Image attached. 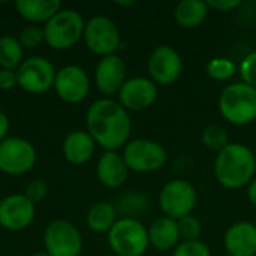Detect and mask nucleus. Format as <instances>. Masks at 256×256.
<instances>
[{
	"label": "nucleus",
	"mask_w": 256,
	"mask_h": 256,
	"mask_svg": "<svg viewBox=\"0 0 256 256\" xmlns=\"http://www.w3.org/2000/svg\"><path fill=\"white\" fill-rule=\"evenodd\" d=\"M24 62V48L18 38L4 34L0 38V69L16 70Z\"/></svg>",
	"instance_id": "393cba45"
},
{
	"label": "nucleus",
	"mask_w": 256,
	"mask_h": 256,
	"mask_svg": "<svg viewBox=\"0 0 256 256\" xmlns=\"http://www.w3.org/2000/svg\"><path fill=\"white\" fill-rule=\"evenodd\" d=\"M44 27L45 44L56 51H66L75 46L84 34L86 21L82 15L69 8H62Z\"/></svg>",
	"instance_id": "20e7f679"
},
{
	"label": "nucleus",
	"mask_w": 256,
	"mask_h": 256,
	"mask_svg": "<svg viewBox=\"0 0 256 256\" xmlns=\"http://www.w3.org/2000/svg\"><path fill=\"white\" fill-rule=\"evenodd\" d=\"M224 246L231 256H256V225L249 220L232 224L224 237Z\"/></svg>",
	"instance_id": "f3484780"
},
{
	"label": "nucleus",
	"mask_w": 256,
	"mask_h": 256,
	"mask_svg": "<svg viewBox=\"0 0 256 256\" xmlns=\"http://www.w3.org/2000/svg\"><path fill=\"white\" fill-rule=\"evenodd\" d=\"M44 248L50 256H80L84 248L82 236L69 220L57 219L44 231Z\"/></svg>",
	"instance_id": "1a4fd4ad"
},
{
	"label": "nucleus",
	"mask_w": 256,
	"mask_h": 256,
	"mask_svg": "<svg viewBox=\"0 0 256 256\" xmlns=\"http://www.w3.org/2000/svg\"><path fill=\"white\" fill-rule=\"evenodd\" d=\"M128 80V68L124 60L117 56L102 57L94 69V84L96 88L106 98L118 94L120 88Z\"/></svg>",
	"instance_id": "dca6fc26"
},
{
	"label": "nucleus",
	"mask_w": 256,
	"mask_h": 256,
	"mask_svg": "<svg viewBox=\"0 0 256 256\" xmlns=\"http://www.w3.org/2000/svg\"><path fill=\"white\" fill-rule=\"evenodd\" d=\"M9 129H10V120H9V117H8L6 112L0 111V142L9 136L8 135L9 134Z\"/></svg>",
	"instance_id": "f704fd0d"
},
{
	"label": "nucleus",
	"mask_w": 256,
	"mask_h": 256,
	"mask_svg": "<svg viewBox=\"0 0 256 256\" xmlns=\"http://www.w3.org/2000/svg\"><path fill=\"white\" fill-rule=\"evenodd\" d=\"M219 112L234 126H246L256 120V88L234 82L226 86L219 96Z\"/></svg>",
	"instance_id": "7ed1b4c3"
},
{
	"label": "nucleus",
	"mask_w": 256,
	"mask_h": 256,
	"mask_svg": "<svg viewBox=\"0 0 256 256\" xmlns=\"http://www.w3.org/2000/svg\"><path fill=\"white\" fill-rule=\"evenodd\" d=\"M122 218L138 219L150 210V198L140 190H130L118 196L114 204Z\"/></svg>",
	"instance_id": "b1692460"
},
{
	"label": "nucleus",
	"mask_w": 256,
	"mask_h": 256,
	"mask_svg": "<svg viewBox=\"0 0 256 256\" xmlns=\"http://www.w3.org/2000/svg\"><path fill=\"white\" fill-rule=\"evenodd\" d=\"M18 87V76L16 70L10 69H0V90L2 92H9Z\"/></svg>",
	"instance_id": "473e14b6"
},
{
	"label": "nucleus",
	"mask_w": 256,
	"mask_h": 256,
	"mask_svg": "<svg viewBox=\"0 0 256 256\" xmlns=\"http://www.w3.org/2000/svg\"><path fill=\"white\" fill-rule=\"evenodd\" d=\"M117 208L112 202L108 201H99L94 202L86 216L87 226L92 232L96 234H108L110 230L114 226V224L118 220L117 218Z\"/></svg>",
	"instance_id": "5701e85b"
},
{
	"label": "nucleus",
	"mask_w": 256,
	"mask_h": 256,
	"mask_svg": "<svg viewBox=\"0 0 256 256\" xmlns=\"http://www.w3.org/2000/svg\"><path fill=\"white\" fill-rule=\"evenodd\" d=\"M214 177L225 189L237 190L255 178L256 156L254 150L242 142H230L218 152L214 159Z\"/></svg>",
	"instance_id": "f03ea898"
},
{
	"label": "nucleus",
	"mask_w": 256,
	"mask_h": 256,
	"mask_svg": "<svg viewBox=\"0 0 256 256\" xmlns=\"http://www.w3.org/2000/svg\"><path fill=\"white\" fill-rule=\"evenodd\" d=\"M60 9H62V2L58 0H18L15 2L16 14L33 26L46 24Z\"/></svg>",
	"instance_id": "412c9836"
},
{
	"label": "nucleus",
	"mask_w": 256,
	"mask_h": 256,
	"mask_svg": "<svg viewBox=\"0 0 256 256\" xmlns=\"http://www.w3.org/2000/svg\"><path fill=\"white\" fill-rule=\"evenodd\" d=\"M57 69L54 64L42 57L33 56L24 58V62L16 69L18 87L30 94H42L54 87Z\"/></svg>",
	"instance_id": "9b49d317"
},
{
	"label": "nucleus",
	"mask_w": 256,
	"mask_h": 256,
	"mask_svg": "<svg viewBox=\"0 0 256 256\" xmlns=\"http://www.w3.org/2000/svg\"><path fill=\"white\" fill-rule=\"evenodd\" d=\"M34 146L21 136H8L0 142V171L6 176H24L34 166Z\"/></svg>",
	"instance_id": "9d476101"
},
{
	"label": "nucleus",
	"mask_w": 256,
	"mask_h": 256,
	"mask_svg": "<svg viewBox=\"0 0 256 256\" xmlns=\"http://www.w3.org/2000/svg\"><path fill=\"white\" fill-rule=\"evenodd\" d=\"M63 156L70 165L87 164L96 150V142L87 130H72L63 141Z\"/></svg>",
	"instance_id": "6ab92c4d"
},
{
	"label": "nucleus",
	"mask_w": 256,
	"mask_h": 256,
	"mask_svg": "<svg viewBox=\"0 0 256 256\" xmlns=\"http://www.w3.org/2000/svg\"><path fill=\"white\" fill-rule=\"evenodd\" d=\"M32 256H50L45 250H39V252H34Z\"/></svg>",
	"instance_id": "4c0bfd02"
},
{
	"label": "nucleus",
	"mask_w": 256,
	"mask_h": 256,
	"mask_svg": "<svg viewBox=\"0 0 256 256\" xmlns=\"http://www.w3.org/2000/svg\"><path fill=\"white\" fill-rule=\"evenodd\" d=\"M108 246L117 256H142L150 243L147 226L138 219L118 218L106 234Z\"/></svg>",
	"instance_id": "39448f33"
},
{
	"label": "nucleus",
	"mask_w": 256,
	"mask_h": 256,
	"mask_svg": "<svg viewBox=\"0 0 256 256\" xmlns=\"http://www.w3.org/2000/svg\"><path fill=\"white\" fill-rule=\"evenodd\" d=\"M129 170L118 152H104L96 164V177L106 189H118L128 180Z\"/></svg>",
	"instance_id": "a211bd4d"
},
{
	"label": "nucleus",
	"mask_w": 256,
	"mask_h": 256,
	"mask_svg": "<svg viewBox=\"0 0 256 256\" xmlns=\"http://www.w3.org/2000/svg\"><path fill=\"white\" fill-rule=\"evenodd\" d=\"M82 40L87 50L100 58L116 54L122 46L120 30L106 15H94L86 21Z\"/></svg>",
	"instance_id": "6e6552de"
},
{
	"label": "nucleus",
	"mask_w": 256,
	"mask_h": 256,
	"mask_svg": "<svg viewBox=\"0 0 256 256\" xmlns=\"http://www.w3.org/2000/svg\"><path fill=\"white\" fill-rule=\"evenodd\" d=\"M18 40L21 44L22 48H27V50H33V48H38L39 45H42L45 42V36H44V27L40 26H27L24 27L20 34H18Z\"/></svg>",
	"instance_id": "c85d7f7f"
},
{
	"label": "nucleus",
	"mask_w": 256,
	"mask_h": 256,
	"mask_svg": "<svg viewBox=\"0 0 256 256\" xmlns=\"http://www.w3.org/2000/svg\"><path fill=\"white\" fill-rule=\"evenodd\" d=\"M147 231H148V243L156 250L160 252L172 250L182 243L177 220L170 219L166 216L153 220L152 225L147 228Z\"/></svg>",
	"instance_id": "aec40b11"
},
{
	"label": "nucleus",
	"mask_w": 256,
	"mask_h": 256,
	"mask_svg": "<svg viewBox=\"0 0 256 256\" xmlns=\"http://www.w3.org/2000/svg\"><path fill=\"white\" fill-rule=\"evenodd\" d=\"M158 86L148 76L128 78L117 94L118 104L129 111H146L158 99Z\"/></svg>",
	"instance_id": "2eb2a0df"
},
{
	"label": "nucleus",
	"mask_w": 256,
	"mask_h": 256,
	"mask_svg": "<svg viewBox=\"0 0 256 256\" xmlns=\"http://www.w3.org/2000/svg\"><path fill=\"white\" fill-rule=\"evenodd\" d=\"M201 140L207 148L214 150V152H220L222 148H225L230 144V135H228L226 129L219 124L207 126L202 130Z\"/></svg>",
	"instance_id": "bb28decb"
},
{
	"label": "nucleus",
	"mask_w": 256,
	"mask_h": 256,
	"mask_svg": "<svg viewBox=\"0 0 256 256\" xmlns=\"http://www.w3.org/2000/svg\"><path fill=\"white\" fill-rule=\"evenodd\" d=\"M208 9H214L219 12H232L240 8L243 3L240 0H208Z\"/></svg>",
	"instance_id": "72a5a7b5"
},
{
	"label": "nucleus",
	"mask_w": 256,
	"mask_h": 256,
	"mask_svg": "<svg viewBox=\"0 0 256 256\" xmlns=\"http://www.w3.org/2000/svg\"><path fill=\"white\" fill-rule=\"evenodd\" d=\"M238 74L242 76V82L256 88V51L243 57L238 64Z\"/></svg>",
	"instance_id": "c756f323"
},
{
	"label": "nucleus",
	"mask_w": 256,
	"mask_h": 256,
	"mask_svg": "<svg viewBox=\"0 0 256 256\" xmlns=\"http://www.w3.org/2000/svg\"><path fill=\"white\" fill-rule=\"evenodd\" d=\"M177 224H178V231H180L182 242H196V240H200V237L202 234V225L194 214H189V216L177 220Z\"/></svg>",
	"instance_id": "cd10ccee"
},
{
	"label": "nucleus",
	"mask_w": 256,
	"mask_h": 256,
	"mask_svg": "<svg viewBox=\"0 0 256 256\" xmlns=\"http://www.w3.org/2000/svg\"><path fill=\"white\" fill-rule=\"evenodd\" d=\"M206 72L214 81H228L238 72V68L230 57H213L206 64Z\"/></svg>",
	"instance_id": "a878e982"
},
{
	"label": "nucleus",
	"mask_w": 256,
	"mask_h": 256,
	"mask_svg": "<svg viewBox=\"0 0 256 256\" xmlns=\"http://www.w3.org/2000/svg\"><path fill=\"white\" fill-rule=\"evenodd\" d=\"M24 195L28 201H32L34 206L40 201H44L48 195V184L40 180V178H34L32 180L27 186H26V190H24Z\"/></svg>",
	"instance_id": "2f4dec72"
},
{
	"label": "nucleus",
	"mask_w": 256,
	"mask_h": 256,
	"mask_svg": "<svg viewBox=\"0 0 256 256\" xmlns=\"http://www.w3.org/2000/svg\"><path fill=\"white\" fill-rule=\"evenodd\" d=\"M36 216V206L24 194H12L0 200V226L18 232L32 225Z\"/></svg>",
	"instance_id": "4468645a"
},
{
	"label": "nucleus",
	"mask_w": 256,
	"mask_h": 256,
	"mask_svg": "<svg viewBox=\"0 0 256 256\" xmlns=\"http://www.w3.org/2000/svg\"><path fill=\"white\" fill-rule=\"evenodd\" d=\"M124 164L129 171L138 174H150L162 170L168 160L166 148L148 138H136L130 140L122 153Z\"/></svg>",
	"instance_id": "423d86ee"
},
{
	"label": "nucleus",
	"mask_w": 256,
	"mask_h": 256,
	"mask_svg": "<svg viewBox=\"0 0 256 256\" xmlns=\"http://www.w3.org/2000/svg\"><path fill=\"white\" fill-rule=\"evenodd\" d=\"M198 194L195 186L183 178H176L164 184L159 192V207L164 216L180 220L195 210Z\"/></svg>",
	"instance_id": "0eeeda50"
},
{
	"label": "nucleus",
	"mask_w": 256,
	"mask_h": 256,
	"mask_svg": "<svg viewBox=\"0 0 256 256\" xmlns=\"http://www.w3.org/2000/svg\"><path fill=\"white\" fill-rule=\"evenodd\" d=\"M224 256H231V255H228V254H226V255H224Z\"/></svg>",
	"instance_id": "58836bf2"
},
{
	"label": "nucleus",
	"mask_w": 256,
	"mask_h": 256,
	"mask_svg": "<svg viewBox=\"0 0 256 256\" xmlns=\"http://www.w3.org/2000/svg\"><path fill=\"white\" fill-rule=\"evenodd\" d=\"M172 256H213L210 248L201 240L182 242L172 252Z\"/></svg>",
	"instance_id": "7c9ffc66"
},
{
	"label": "nucleus",
	"mask_w": 256,
	"mask_h": 256,
	"mask_svg": "<svg viewBox=\"0 0 256 256\" xmlns=\"http://www.w3.org/2000/svg\"><path fill=\"white\" fill-rule=\"evenodd\" d=\"M147 70L156 86H171L183 72V58L174 46L159 45L148 56Z\"/></svg>",
	"instance_id": "f8f14e48"
},
{
	"label": "nucleus",
	"mask_w": 256,
	"mask_h": 256,
	"mask_svg": "<svg viewBox=\"0 0 256 256\" xmlns=\"http://www.w3.org/2000/svg\"><path fill=\"white\" fill-rule=\"evenodd\" d=\"M52 88L63 102L75 105L88 96L90 78L81 66L66 64L57 70Z\"/></svg>",
	"instance_id": "ddd939ff"
},
{
	"label": "nucleus",
	"mask_w": 256,
	"mask_h": 256,
	"mask_svg": "<svg viewBox=\"0 0 256 256\" xmlns=\"http://www.w3.org/2000/svg\"><path fill=\"white\" fill-rule=\"evenodd\" d=\"M208 4L204 0H182L174 8V20L182 28H196L208 16Z\"/></svg>",
	"instance_id": "4be33fe9"
},
{
	"label": "nucleus",
	"mask_w": 256,
	"mask_h": 256,
	"mask_svg": "<svg viewBox=\"0 0 256 256\" xmlns=\"http://www.w3.org/2000/svg\"><path fill=\"white\" fill-rule=\"evenodd\" d=\"M0 256H2V254H0Z\"/></svg>",
	"instance_id": "ea45409f"
},
{
	"label": "nucleus",
	"mask_w": 256,
	"mask_h": 256,
	"mask_svg": "<svg viewBox=\"0 0 256 256\" xmlns=\"http://www.w3.org/2000/svg\"><path fill=\"white\" fill-rule=\"evenodd\" d=\"M86 126L96 146L105 152H117L130 141V116L118 100L111 98H100L88 106Z\"/></svg>",
	"instance_id": "f257e3e1"
},
{
	"label": "nucleus",
	"mask_w": 256,
	"mask_h": 256,
	"mask_svg": "<svg viewBox=\"0 0 256 256\" xmlns=\"http://www.w3.org/2000/svg\"><path fill=\"white\" fill-rule=\"evenodd\" d=\"M116 4H117V6H122V8H130V6H135V4H136V2H134V0H128V2H122V0H118Z\"/></svg>",
	"instance_id": "e433bc0d"
},
{
	"label": "nucleus",
	"mask_w": 256,
	"mask_h": 256,
	"mask_svg": "<svg viewBox=\"0 0 256 256\" xmlns=\"http://www.w3.org/2000/svg\"><path fill=\"white\" fill-rule=\"evenodd\" d=\"M248 200L254 207H256V177L248 186Z\"/></svg>",
	"instance_id": "c9c22d12"
}]
</instances>
